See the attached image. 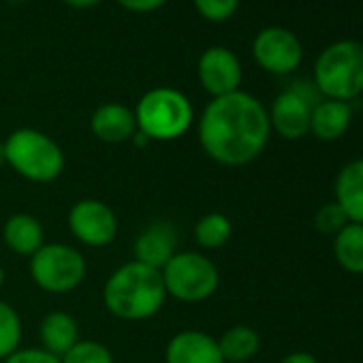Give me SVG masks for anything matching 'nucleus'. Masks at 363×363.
<instances>
[{
  "instance_id": "nucleus-13",
  "label": "nucleus",
  "mask_w": 363,
  "mask_h": 363,
  "mask_svg": "<svg viewBox=\"0 0 363 363\" xmlns=\"http://www.w3.org/2000/svg\"><path fill=\"white\" fill-rule=\"evenodd\" d=\"M164 363H225L218 340L199 329L175 333L164 348Z\"/></svg>"
},
{
  "instance_id": "nucleus-26",
  "label": "nucleus",
  "mask_w": 363,
  "mask_h": 363,
  "mask_svg": "<svg viewBox=\"0 0 363 363\" xmlns=\"http://www.w3.org/2000/svg\"><path fill=\"white\" fill-rule=\"evenodd\" d=\"M3 363H60V359L43 348H18Z\"/></svg>"
},
{
  "instance_id": "nucleus-12",
  "label": "nucleus",
  "mask_w": 363,
  "mask_h": 363,
  "mask_svg": "<svg viewBox=\"0 0 363 363\" xmlns=\"http://www.w3.org/2000/svg\"><path fill=\"white\" fill-rule=\"evenodd\" d=\"M177 252V229L167 220H156L147 225L133 244V261H139L147 267L162 269L169 259Z\"/></svg>"
},
{
  "instance_id": "nucleus-10",
  "label": "nucleus",
  "mask_w": 363,
  "mask_h": 363,
  "mask_svg": "<svg viewBox=\"0 0 363 363\" xmlns=\"http://www.w3.org/2000/svg\"><path fill=\"white\" fill-rule=\"evenodd\" d=\"M69 231L88 248H105L118 235V216L105 201L82 199L69 212Z\"/></svg>"
},
{
  "instance_id": "nucleus-23",
  "label": "nucleus",
  "mask_w": 363,
  "mask_h": 363,
  "mask_svg": "<svg viewBox=\"0 0 363 363\" xmlns=\"http://www.w3.org/2000/svg\"><path fill=\"white\" fill-rule=\"evenodd\" d=\"M60 363H113V354L96 340H79L67 354L60 357Z\"/></svg>"
},
{
  "instance_id": "nucleus-17",
  "label": "nucleus",
  "mask_w": 363,
  "mask_h": 363,
  "mask_svg": "<svg viewBox=\"0 0 363 363\" xmlns=\"http://www.w3.org/2000/svg\"><path fill=\"white\" fill-rule=\"evenodd\" d=\"M39 335H41V344H43L41 348L60 359L79 342V327L71 314H67L62 310H54L43 316V320L39 325Z\"/></svg>"
},
{
  "instance_id": "nucleus-24",
  "label": "nucleus",
  "mask_w": 363,
  "mask_h": 363,
  "mask_svg": "<svg viewBox=\"0 0 363 363\" xmlns=\"http://www.w3.org/2000/svg\"><path fill=\"white\" fill-rule=\"evenodd\" d=\"M193 5L203 20L212 24H223L238 13L240 0H193Z\"/></svg>"
},
{
  "instance_id": "nucleus-8",
  "label": "nucleus",
  "mask_w": 363,
  "mask_h": 363,
  "mask_svg": "<svg viewBox=\"0 0 363 363\" xmlns=\"http://www.w3.org/2000/svg\"><path fill=\"white\" fill-rule=\"evenodd\" d=\"M323 96L318 94L314 84L308 82H297L284 92H280L267 116H269V126L276 130L282 139L297 141L306 135H310V116L312 107L320 101Z\"/></svg>"
},
{
  "instance_id": "nucleus-14",
  "label": "nucleus",
  "mask_w": 363,
  "mask_h": 363,
  "mask_svg": "<svg viewBox=\"0 0 363 363\" xmlns=\"http://www.w3.org/2000/svg\"><path fill=\"white\" fill-rule=\"evenodd\" d=\"M90 130L103 143H126L137 135L135 111L120 103H103L90 118Z\"/></svg>"
},
{
  "instance_id": "nucleus-7",
  "label": "nucleus",
  "mask_w": 363,
  "mask_h": 363,
  "mask_svg": "<svg viewBox=\"0 0 363 363\" xmlns=\"http://www.w3.org/2000/svg\"><path fill=\"white\" fill-rule=\"evenodd\" d=\"M30 278L33 282L54 295H65L75 291L86 278V259L84 255L69 244H43L30 257Z\"/></svg>"
},
{
  "instance_id": "nucleus-30",
  "label": "nucleus",
  "mask_w": 363,
  "mask_h": 363,
  "mask_svg": "<svg viewBox=\"0 0 363 363\" xmlns=\"http://www.w3.org/2000/svg\"><path fill=\"white\" fill-rule=\"evenodd\" d=\"M3 282H5V269H3V265H0V286H3Z\"/></svg>"
},
{
  "instance_id": "nucleus-19",
  "label": "nucleus",
  "mask_w": 363,
  "mask_h": 363,
  "mask_svg": "<svg viewBox=\"0 0 363 363\" xmlns=\"http://www.w3.org/2000/svg\"><path fill=\"white\" fill-rule=\"evenodd\" d=\"M218 348L225 363H246L259 352L261 337L248 325H233L218 337Z\"/></svg>"
},
{
  "instance_id": "nucleus-22",
  "label": "nucleus",
  "mask_w": 363,
  "mask_h": 363,
  "mask_svg": "<svg viewBox=\"0 0 363 363\" xmlns=\"http://www.w3.org/2000/svg\"><path fill=\"white\" fill-rule=\"evenodd\" d=\"M22 342V318L18 310L0 301V361H5L9 354H13L20 348Z\"/></svg>"
},
{
  "instance_id": "nucleus-27",
  "label": "nucleus",
  "mask_w": 363,
  "mask_h": 363,
  "mask_svg": "<svg viewBox=\"0 0 363 363\" xmlns=\"http://www.w3.org/2000/svg\"><path fill=\"white\" fill-rule=\"evenodd\" d=\"M128 13H154L167 5V0H116Z\"/></svg>"
},
{
  "instance_id": "nucleus-29",
  "label": "nucleus",
  "mask_w": 363,
  "mask_h": 363,
  "mask_svg": "<svg viewBox=\"0 0 363 363\" xmlns=\"http://www.w3.org/2000/svg\"><path fill=\"white\" fill-rule=\"evenodd\" d=\"M65 5L73 7V9H92V7H99L105 0H62Z\"/></svg>"
},
{
  "instance_id": "nucleus-20",
  "label": "nucleus",
  "mask_w": 363,
  "mask_h": 363,
  "mask_svg": "<svg viewBox=\"0 0 363 363\" xmlns=\"http://www.w3.org/2000/svg\"><path fill=\"white\" fill-rule=\"evenodd\" d=\"M333 257L344 272L354 276L363 274V225L348 223L333 235Z\"/></svg>"
},
{
  "instance_id": "nucleus-6",
  "label": "nucleus",
  "mask_w": 363,
  "mask_h": 363,
  "mask_svg": "<svg viewBox=\"0 0 363 363\" xmlns=\"http://www.w3.org/2000/svg\"><path fill=\"white\" fill-rule=\"evenodd\" d=\"M167 295L184 303H199L210 299L218 284L220 274L214 261L201 252H175L160 269Z\"/></svg>"
},
{
  "instance_id": "nucleus-2",
  "label": "nucleus",
  "mask_w": 363,
  "mask_h": 363,
  "mask_svg": "<svg viewBox=\"0 0 363 363\" xmlns=\"http://www.w3.org/2000/svg\"><path fill=\"white\" fill-rule=\"evenodd\" d=\"M167 299L162 276L158 269L139 261L118 267L103 289L105 308L122 320H145L160 312Z\"/></svg>"
},
{
  "instance_id": "nucleus-16",
  "label": "nucleus",
  "mask_w": 363,
  "mask_h": 363,
  "mask_svg": "<svg viewBox=\"0 0 363 363\" xmlns=\"http://www.w3.org/2000/svg\"><path fill=\"white\" fill-rule=\"evenodd\" d=\"M352 122V107L344 101L320 99L312 107L310 116V135L320 141H337L346 135Z\"/></svg>"
},
{
  "instance_id": "nucleus-9",
  "label": "nucleus",
  "mask_w": 363,
  "mask_h": 363,
  "mask_svg": "<svg viewBox=\"0 0 363 363\" xmlns=\"http://www.w3.org/2000/svg\"><path fill=\"white\" fill-rule=\"evenodd\" d=\"M252 58L272 75H291L303 60V45L293 30L267 26L252 41Z\"/></svg>"
},
{
  "instance_id": "nucleus-15",
  "label": "nucleus",
  "mask_w": 363,
  "mask_h": 363,
  "mask_svg": "<svg viewBox=\"0 0 363 363\" xmlns=\"http://www.w3.org/2000/svg\"><path fill=\"white\" fill-rule=\"evenodd\" d=\"M333 193V201L342 208L348 223L363 225V158H354L340 169Z\"/></svg>"
},
{
  "instance_id": "nucleus-5",
  "label": "nucleus",
  "mask_w": 363,
  "mask_h": 363,
  "mask_svg": "<svg viewBox=\"0 0 363 363\" xmlns=\"http://www.w3.org/2000/svg\"><path fill=\"white\" fill-rule=\"evenodd\" d=\"M3 158L20 177L35 184H50L65 171L62 147L48 133L28 126L16 128L7 137Z\"/></svg>"
},
{
  "instance_id": "nucleus-1",
  "label": "nucleus",
  "mask_w": 363,
  "mask_h": 363,
  "mask_svg": "<svg viewBox=\"0 0 363 363\" xmlns=\"http://www.w3.org/2000/svg\"><path fill=\"white\" fill-rule=\"evenodd\" d=\"M197 135L203 152L218 164L244 167L261 156L272 126L265 105L238 90L227 96L212 99L197 124Z\"/></svg>"
},
{
  "instance_id": "nucleus-11",
  "label": "nucleus",
  "mask_w": 363,
  "mask_h": 363,
  "mask_svg": "<svg viewBox=\"0 0 363 363\" xmlns=\"http://www.w3.org/2000/svg\"><path fill=\"white\" fill-rule=\"evenodd\" d=\"M197 77L201 88L212 96H227L240 90L244 69L235 52L223 45L208 48L197 62Z\"/></svg>"
},
{
  "instance_id": "nucleus-18",
  "label": "nucleus",
  "mask_w": 363,
  "mask_h": 363,
  "mask_svg": "<svg viewBox=\"0 0 363 363\" xmlns=\"http://www.w3.org/2000/svg\"><path fill=\"white\" fill-rule=\"evenodd\" d=\"M5 246L22 257H33L45 244V231L33 214H13L3 227Z\"/></svg>"
},
{
  "instance_id": "nucleus-28",
  "label": "nucleus",
  "mask_w": 363,
  "mask_h": 363,
  "mask_svg": "<svg viewBox=\"0 0 363 363\" xmlns=\"http://www.w3.org/2000/svg\"><path fill=\"white\" fill-rule=\"evenodd\" d=\"M280 363H320L312 352H306V350H295L286 357L280 359Z\"/></svg>"
},
{
  "instance_id": "nucleus-25",
  "label": "nucleus",
  "mask_w": 363,
  "mask_h": 363,
  "mask_svg": "<svg viewBox=\"0 0 363 363\" xmlns=\"http://www.w3.org/2000/svg\"><path fill=\"white\" fill-rule=\"evenodd\" d=\"M346 225H348V218L335 201L325 203L314 214V227L325 235H337Z\"/></svg>"
},
{
  "instance_id": "nucleus-3",
  "label": "nucleus",
  "mask_w": 363,
  "mask_h": 363,
  "mask_svg": "<svg viewBox=\"0 0 363 363\" xmlns=\"http://www.w3.org/2000/svg\"><path fill=\"white\" fill-rule=\"evenodd\" d=\"M133 111L137 133L147 141H175L191 130L195 120L189 96L169 86L147 90Z\"/></svg>"
},
{
  "instance_id": "nucleus-21",
  "label": "nucleus",
  "mask_w": 363,
  "mask_h": 363,
  "mask_svg": "<svg viewBox=\"0 0 363 363\" xmlns=\"http://www.w3.org/2000/svg\"><path fill=\"white\" fill-rule=\"evenodd\" d=\"M233 235V223L229 216L220 212H210L201 216L195 225V242L203 250H218L223 248Z\"/></svg>"
},
{
  "instance_id": "nucleus-4",
  "label": "nucleus",
  "mask_w": 363,
  "mask_h": 363,
  "mask_svg": "<svg viewBox=\"0 0 363 363\" xmlns=\"http://www.w3.org/2000/svg\"><path fill=\"white\" fill-rule=\"evenodd\" d=\"M323 99L350 103L363 94V43L354 39H342L327 45L316 62L314 77Z\"/></svg>"
}]
</instances>
